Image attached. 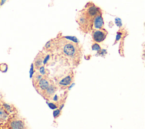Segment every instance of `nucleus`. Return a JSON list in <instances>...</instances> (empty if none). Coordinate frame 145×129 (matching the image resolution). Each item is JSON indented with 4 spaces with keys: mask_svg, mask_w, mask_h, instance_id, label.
Listing matches in <instances>:
<instances>
[{
    "mask_svg": "<svg viewBox=\"0 0 145 129\" xmlns=\"http://www.w3.org/2000/svg\"><path fill=\"white\" fill-rule=\"evenodd\" d=\"M56 41L55 51L57 54L70 65L76 67L80 63L82 58L80 46L63 36H57Z\"/></svg>",
    "mask_w": 145,
    "mask_h": 129,
    "instance_id": "1",
    "label": "nucleus"
},
{
    "mask_svg": "<svg viewBox=\"0 0 145 129\" xmlns=\"http://www.w3.org/2000/svg\"><path fill=\"white\" fill-rule=\"evenodd\" d=\"M6 1L7 0H1L0 2V6H1L2 5H3L5 4V3L6 2Z\"/></svg>",
    "mask_w": 145,
    "mask_h": 129,
    "instance_id": "18",
    "label": "nucleus"
},
{
    "mask_svg": "<svg viewBox=\"0 0 145 129\" xmlns=\"http://www.w3.org/2000/svg\"><path fill=\"white\" fill-rule=\"evenodd\" d=\"M74 72L72 70L65 71L63 74L55 77L56 85L61 89L67 88L73 82Z\"/></svg>",
    "mask_w": 145,
    "mask_h": 129,
    "instance_id": "3",
    "label": "nucleus"
},
{
    "mask_svg": "<svg viewBox=\"0 0 145 129\" xmlns=\"http://www.w3.org/2000/svg\"><path fill=\"white\" fill-rule=\"evenodd\" d=\"M100 11L101 8L100 7L95 5L93 2H89L78 13L76 21L83 32L85 33L91 32L93 18Z\"/></svg>",
    "mask_w": 145,
    "mask_h": 129,
    "instance_id": "2",
    "label": "nucleus"
},
{
    "mask_svg": "<svg viewBox=\"0 0 145 129\" xmlns=\"http://www.w3.org/2000/svg\"><path fill=\"white\" fill-rule=\"evenodd\" d=\"M1 104L2 105V106L3 107V108L4 109V110L8 114H11L14 111V109L15 108L14 106H12L11 105L8 104L5 102H1Z\"/></svg>",
    "mask_w": 145,
    "mask_h": 129,
    "instance_id": "12",
    "label": "nucleus"
},
{
    "mask_svg": "<svg viewBox=\"0 0 145 129\" xmlns=\"http://www.w3.org/2000/svg\"><path fill=\"white\" fill-rule=\"evenodd\" d=\"M52 81L53 80L48 76H43L35 87L37 92L42 95Z\"/></svg>",
    "mask_w": 145,
    "mask_h": 129,
    "instance_id": "5",
    "label": "nucleus"
},
{
    "mask_svg": "<svg viewBox=\"0 0 145 129\" xmlns=\"http://www.w3.org/2000/svg\"><path fill=\"white\" fill-rule=\"evenodd\" d=\"M9 114L4 110L0 103V122H5L8 120Z\"/></svg>",
    "mask_w": 145,
    "mask_h": 129,
    "instance_id": "11",
    "label": "nucleus"
},
{
    "mask_svg": "<svg viewBox=\"0 0 145 129\" xmlns=\"http://www.w3.org/2000/svg\"><path fill=\"white\" fill-rule=\"evenodd\" d=\"M92 48L93 50H97V51L100 50V46L97 43L93 44L92 46Z\"/></svg>",
    "mask_w": 145,
    "mask_h": 129,
    "instance_id": "15",
    "label": "nucleus"
},
{
    "mask_svg": "<svg viewBox=\"0 0 145 129\" xmlns=\"http://www.w3.org/2000/svg\"><path fill=\"white\" fill-rule=\"evenodd\" d=\"M56 38L49 40L44 46L43 50L46 53L54 52L56 50Z\"/></svg>",
    "mask_w": 145,
    "mask_h": 129,
    "instance_id": "10",
    "label": "nucleus"
},
{
    "mask_svg": "<svg viewBox=\"0 0 145 129\" xmlns=\"http://www.w3.org/2000/svg\"><path fill=\"white\" fill-rule=\"evenodd\" d=\"M7 69L8 66L6 63H0V71L2 72H6L7 71Z\"/></svg>",
    "mask_w": 145,
    "mask_h": 129,
    "instance_id": "14",
    "label": "nucleus"
},
{
    "mask_svg": "<svg viewBox=\"0 0 145 129\" xmlns=\"http://www.w3.org/2000/svg\"><path fill=\"white\" fill-rule=\"evenodd\" d=\"M4 129H8V128H4Z\"/></svg>",
    "mask_w": 145,
    "mask_h": 129,
    "instance_id": "19",
    "label": "nucleus"
},
{
    "mask_svg": "<svg viewBox=\"0 0 145 129\" xmlns=\"http://www.w3.org/2000/svg\"><path fill=\"white\" fill-rule=\"evenodd\" d=\"M58 87L54 84V82L53 81L51 84L49 85V86L48 87V88L45 91V92L42 93V96L47 99H52L53 97L54 96L55 93L57 91Z\"/></svg>",
    "mask_w": 145,
    "mask_h": 129,
    "instance_id": "8",
    "label": "nucleus"
},
{
    "mask_svg": "<svg viewBox=\"0 0 145 129\" xmlns=\"http://www.w3.org/2000/svg\"><path fill=\"white\" fill-rule=\"evenodd\" d=\"M49 107L51 108L52 109H55V108H57V106L56 104H53V103H50V104H49Z\"/></svg>",
    "mask_w": 145,
    "mask_h": 129,
    "instance_id": "17",
    "label": "nucleus"
},
{
    "mask_svg": "<svg viewBox=\"0 0 145 129\" xmlns=\"http://www.w3.org/2000/svg\"><path fill=\"white\" fill-rule=\"evenodd\" d=\"M45 53H43L42 51H40L36 56L33 63V67L36 70H38L41 66H43V60L45 57Z\"/></svg>",
    "mask_w": 145,
    "mask_h": 129,
    "instance_id": "9",
    "label": "nucleus"
},
{
    "mask_svg": "<svg viewBox=\"0 0 145 129\" xmlns=\"http://www.w3.org/2000/svg\"><path fill=\"white\" fill-rule=\"evenodd\" d=\"M7 126L8 129H25L24 121L19 117H13L8 120Z\"/></svg>",
    "mask_w": 145,
    "mask_h": 129,
    "instance_id": "4",
    "label": "nucleus"
},
{
    "mask_svg": "<svg viewBox=\"0 0 145 129\" xmlns=\"http://www.w3.org/2000/svg\"><path fill=\"white\" fill-rule=\"evenodd\" d=\"M104 22L102 16V11L99 12L97 15L94 17L92 23V30L93 29H100L104 28Z\"/></svg>",
    "mask_w": 145,
    "mask_h": 129,
    "instance_id": "7",
    "label": "nucleus"
},
{
    "mask_svg": "<svg viewBox=\"0 0 145 129\" xmlns=\"http://www.w3.org/2000/svg\"><path fill=\"white\" fill-rule=\"evenodd\" d=\"M60 113H61V111H60V109H57L56 110L54 111L53 112V115H54V117L55 118H56L57 117H58L59 115H60Z\"/></svg>",
    "mask_w": 145,
    "mask_h": 129,
    "instance_id": "16",
    "label": "nucleus"
},
{
    "mask_svg": "<svg viewBox=\"0 0 145 129\" xmlns=\"http://www.w3.org/2000/svg\"><path fill=\"white\" fill-rule=\"evenodd\" d=\"M43 77V76L40 74L39 71H36L32 76V83L34 87L37 84V83L40 81V80Z\"/></svg>",
    "mask_w": 145,
    "mask_h": 129,
    "instance_id": "13",
    "label": "nucleus"
},
{
    "mask_svg": "<svg viewBox=\"0 0 145 129\" xmlns=\"http://www.w3.org/2000/svg\"><path fill=\"white\" fill-rule=\"evenodd\" d=\"M91 33L93 40L95 42L99 43L103 41L105 39L108 33L104 28L100 29H93L92 30Z\"/></svg>",
    "mask_w": 145,
    "mask_h": 129,
    "instance_id": "6",
    "label": "nucleus"
}]
</instances>
